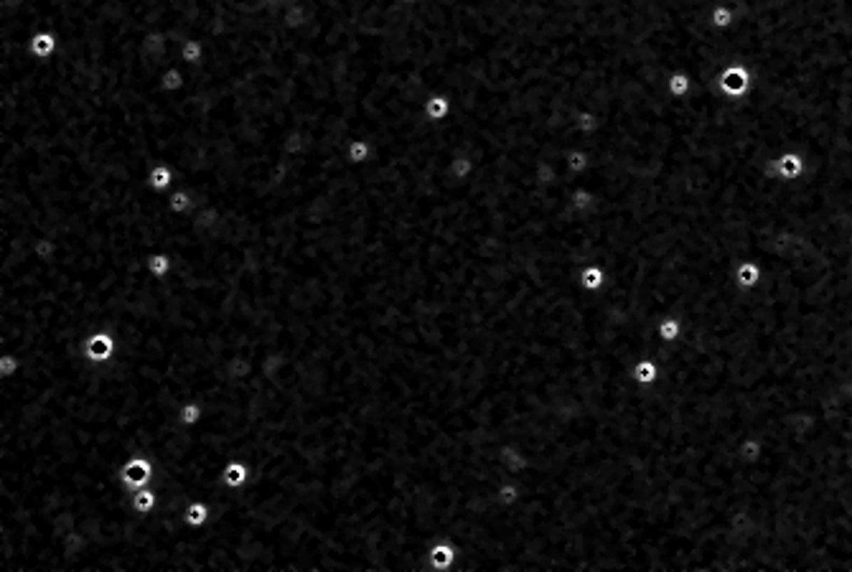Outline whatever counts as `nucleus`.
Returning <instances> with one entry per match:
<instances>
[{"instance_id": "7ed1b4c3", "label": "nucleus", "mask_w": 852, "mask_h": 572, "mask_svg": "<svg viewBox=\"0 0 852 572\" xmlns=\"http://www.w3.org/2000/svg\"><path fill=\"white\" fill-rule=\"evenodd\" d=\"M458 562V547L453 542H436L428 549V565L430 572H451Z\"/></svg>"}, {"instance_id": "dca6fc26", "label": "nucleus", "mask_w": 852, "mask_h": 572, "mask_svg": "<svg viewBox=\"0 0 852 572\" xmlns=\"http://www.w3.org/2000/svg\"><path fill=\"white\" fill-rule=\"evenodd\" d=\"M656 336H659L667 346H674V344H680L682 336H685V326H682V321L677 316H667L659 321V326H656Z\"/></svg>"}, {"instance_id": "4468645a", "label": "nucleus", "mask_w": 852, "mask_h": 572, "mask_svg": "<svg viewBox=\"0 0 852 572\" xmlns=\"http://www.w3.org/2000/svg\"><path fill=\"white\" fill-rule=\"evenodd\" d=\"M145 270H148L150 277H155V280H163V277H168V275L173 272V257L168 255V252H150L148 257H145Z\"/></svg>"}, {"instance_id": "412c9836", "label": "nucleus", "mask_w": 852, "mask_h": 572, "mask_svg": "<svg viewBox=\"0 0 852 572\" xmlns=\"http://www.w3.org/2000/svg\"><path fill=\"white\" fill-rule=\"evenodd\" d=\"M565 166H567V173H572V176H583V173L590 168L588 150H583V148L567 150V153H565Z\"/></svg>"}, {"instance_id": "1a4fd4ad", "label": "nucleus", "mask_w": 852, "mask_h": 572, "mask_svg": "<svg viewBox=\"0 0 852 572\" xmlns=\"http://www.w3.org/2000/svg\"><path fill=\"white\" fill-rule=\"evenodd\" d=\"M631 376L633 381H636L638 387H651V384H656L659 381V376H662V364L656 361V359H638L636 364H633L631 369Z\"/></svg>"}, {"instance_id": "39448f33", "label": "nucleus", "mask_w": 852, "mask_h": 572, "mask_svg": "<svg viewBox=\"0 0 852 572\" xmlns=\"http://www.w3.org/2000/svg\"><path fill=\"white\" fill-rule=\"evenodd\" d=\"M28 51H31V56H36V59H43V61L51 59V56H56V51H59V36L48 28L36 31L28 41Z\"/></svg>"}, {"instance_id": "f3484780", "label": "nucleus", "mask_w": 852, "mask_h": 572, "mask_svg": "<svg viewBox=\"0 0 852 572\" xmlns=\"http://www.w3.org/2000/svg\"><path fill=\"white\" fill-rule=\"evenodd\" d=\"M496 499H499V504L504 509H517L519 504H522V499H525V491H522V486H519L517 481H504L499 483V489H496Z\"/></svg>"}, {"instance_id": "4be33fe9", "label": "nucleus", "mask_w": 852, "mask_h": 572, "mask_svg": "<svg viewBox=\"0 0 852 572\" xmlns=\"http://www.w3.org/2000/svg\"><path fill=\"white\" fill-rule=\"evenodd\" d=\"M758 277H761L758 265L740 263L738 268H735V282H738V287H743V290H753V287L758 285Z\"/></svg>"}, {"instance_id": "f257e3e1", "label": "nucleus", "mask_w": 852, "mask_h": 572, "mask_svg": "<svg viewBox=\"0 0 852 572\" xmlns=\"http://www.w3.org/2000/svg\"><path fill=\"white\" fill-rule=\"evenodd\" d=\"M153 476H155V463L143 453L130 455L122 463V468H120V481H122L127 494H132L135 489H143V486H150Z\"/></svg>"}, {"instance_id": "aec40b11", "label": "nucleus", "mask_w": 852, "mask_h": 572, "mask_svg": "<svg viewBox=\"0 0 852 572\" xmlns=\"http://www.w3.org/2000/svg\"><path fill=\"white\" fill-rule=\"evenodd\" d=\"M667 90L674 100H685L692 92V74L690 72H672L667 79Z\"/></svg>"}, {"instance_id": "0eeeda50", "label": "nucleus", "mask_w": 852, "mask_h": 572, "mask_svg": "<svg viewBox=\"0 0 852 572\" xmlns=\"http://www.w3.org/2000/svg\"><path fill=\"white\" fill-rule=\"evenodd\" d=\"M423 112L430 122H443V120H448L451 112H453V102H451L448 95H443V92H433V95L423 102Z\"/></svg>"}, {"instance_id": "f03ea898", "label": "nucleus", "mask_w": 852, "mask_h": 572, "mask_svg": "<svg viewBox=\"0 0 852 572\" xmlns=\"http://www.w3.org/2000/svg\"><path fill=\"white\" fill-rule=\"evenodd\" d=\"M117 354V336L107 328H97L84 339V356L92 364H107Z\"/></svg>"}, {"instance_id": "f8f14e48", "label": "nucleus", "mask_w": 852, "mask_h": 572, "mask_svg": "<svg viewBox=\"0 0 852 572\" xmlns=\"http://www.w3.org/2000/svg\"><path fill=\"white\" fill-rule=\"evenodd\" d=\"M204 59H206V46H204V41L189 36V38H184V41L179 43V61H181V64L199 66Z\"/></svg>"}, {"instance_id": "ddd939ff", "label": "nucleus", "mask_w": 852, "mask_h": 572, "mask_svg": "<svg viewBox=\"0 0 852 572\" xmlns=\"http://www.w3.org/2000/svg\"><path fill=\"white\" fill-rule=\"evenodd\" d=\"M374 158V145L367 140V137H352L349 145H346V161L352 166H364Z\"/></svg>"}, {"instance_id": "6e6552de", "label": "nucleus", "mask_w": 852, "mask_h": 572, "mask_svg": "<svg viewBox=\"0 0 852 572\" xmlns=\"http://www.w3.org/2000/svg\"><path fill=\"white\" fill-rule=\"evenodd\" d=\"M211 514H214V509H211V504H209V501L194 499L189 507L184 509V526H191V529H201V526H206L209 521H211Z\"/></svg>"}, {"instance_id": "5701e85b", "label": "nucleus", "mask_w": 852, "mask_h": 572, "mask_svg": "<svg viewBox=\"0 0 852 572\" xmlns=\"http://www.w3.org/2000/svg\"><path fill=\"white\" fill-rule=\"evenodd\" d=\"M21 371V356L13 351H0V379H13Z\"/></svg>"}, {"instance_id": "6ab92c4d", "label": "nucleus", "mask_w": 852, "mask_h": 572, "mask_svg": "<svg viewBox=\"0 0 852 572\" xmlns=\"http://www.w3.org/2000/svg\"><path fill=\"white\" fill-rule=\"evenodd\" d=\"M130 504L137 514H153L155 507H158V494L150 486H143V489H135L130 494Z\"/></svg>"}, {"instance_id": "20e7f679", "label": "nucleus", "mask_w": 852, "mask_h": 572, "mask_svg": "<svg viewBox=\"0 0 852 572\" xmlns=\"http://www.w3.org/2000/svg\"><path fill=\"white\" fill-rule=\"evenodd\" d=\"M252 481V465L242 458H232L224 463L221 468V483L227 489H245L247 483Z\"/></svg>"}, {"instance_id": "9d476101", "label": "nucleus", "mask_w": 852, "mask_h": 572, "mask_svg": "<svg viewBox=\"0 0 852 572\" xmlns=\"http://www.w3.org/2000/svg\"><path fill=\"white\" fill-rule=\"evenodd\" d=\"M184 87H186V72L179 61V54H176L171 64L161 72V90L168 92V95H179Z\"/></svg>"}, {"instance_id": "9b49d317", "label": "nucleus", "mask_w": 852, "mask_h": 572, "mask_svg": "<svg viewBox=\"0 0 852 572\" xmlns=\"http://www.w3.org/2000/svg\"><path fill=\"white\" fill-rule=\"evenodd\" d=\"M168 211L176 216H189L196 211V198L189 189H173L168 194Z\"/></svg>"}, {"instance_id": "423d86ee", "label": "nucleus", "mask_w": 852, "mask_h": 572, "mask_svg": "<svg viewBox=\"0 0 852 572\" xmlns=\"http://www.w3.org/2000/svg\"><path fill=\"white\" fill-rule=\"evenodd\" d=\"M148 186L155 194H171L173 186H176V171H173L171 163H155L148 171Z\"/></svg>"}, {"instance_id": "a211bd4d", "label": "nucleus", "mask_w": 852, "mask_h": 572, "mask_svg": "<svg viewBox=\"0 0 852 572\" xmlns=\"http://www.w3.org/2000/svg\"><path fill=\"white\" fill-rule=\"evenodd\" d=\"M179 425H184V428H196V425H201V420L206 418V410H204V405L199 400H186L184 405L179 407Z\"/></svg>"}, {"instance_id": "2eb2a0df", "label": "nucleus", "mask_w": 852, "mask_h": 572, "mask_svg": "<svg viewBox=\"0 0 852 572\" xmlns=\"http://www.w3.org/2000/svg\"><path fill=\"white\" fill-rule=\"evenodd\" d=\"M578 282L583 290L598 292L603 285H606V270H603L598 263L585 265V268H580V272H578Z\"/></svg>"}]
</instances>
